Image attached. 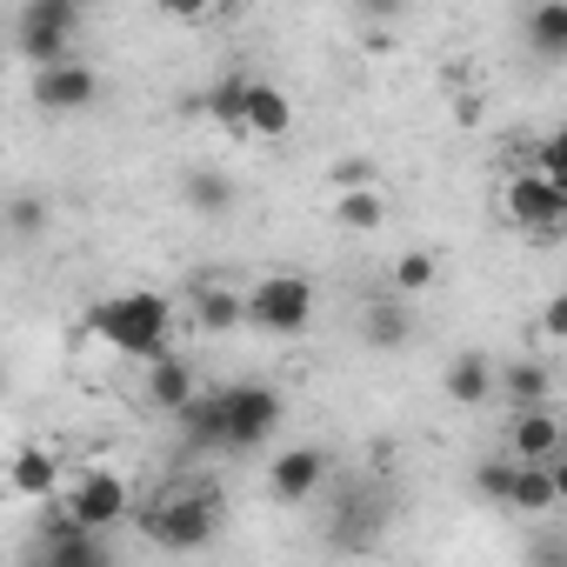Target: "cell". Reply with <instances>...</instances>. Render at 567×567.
<instances>
[{"mask_svg":"<svg viewBox=\"0 0 567 567\" xmlns=\"http://www.w3.org/2000/svg\"><path fill=\"white\" fill-rule=\"evenodd\" d=\"M134 514H141V534H147L161 554H200V547H214L220 527H227V494L194 474V481H167V487H161L154 501H141Z\"/></svg>","mask_w":567,"mask_h":567,"instance_id":"cell-1","label":"cell"},{"mask_svg":"<svg viewBox=\"0 0 567 567\" xmlns=\"http://www.w3.org/2000/svg\"><path fill=\"white\" fill-rule=\"evenodd\" d=\"M334 220L354 227V234H374L388 220V194L381 187H354V194H334Z\"/></svg>","mask_w":567,"mask_h":567,"instance_id":"cell-23","label":"cell"},{"mask_svg":"<svg viewBox=\"0 0 567 567\" xmlns=\"http://www.w3.org/2000/svg\"><path fill=\"white\" fill-rule=\"evenodd\" d=\"M501 214H507L520 234L554 240V234L567 227V187H554V181H540V174L514 167V181H507V194H501Z\"/></svg>","mask_w":567,"mask_h":567,"instance_id":"cell-7","label":"cell"},{"mask_svg":"<svg viewBox=\"0 0 567 567\" xmlns=\"http://www.w3.org/2000/svg\"><path fill=\"white\" fill-rule=\"evenodd\" d=\"M361 334H368V348H381V354H394V348H408L414 341V315H408V301H374L368 315H361Z\"/></svg>","mask_w":567,"mask_h":567,"instance_id":"cell-20","label":"cell"},{"mask_svg":"<svg viewBox=\"0 0 567 567\" xmlns=\"http://www.w3.org/2000/svg\"><path fill=\"white\" fill-rule=\"evenodd\" d=\"M181 194H187V207H194V214H207V220L234 214V181H227L220 167H194V174L181 181Z\"/></svg>","mask_w":567,"mask_h":567,"instance_id":"cell-21","label":"cell"},{"mask_svg":"<svg viewBox=\"0 0 567 567\" xmlns=\"http://www.w3.org/2000/svg\"><path fill=\"white\" fill-rule=\"evenodd\" d=\"M101 101V74L74 54L61 68H34V107L41 114H87Z\"/></svg>","mask_w":567,"mask_h":567,"instance_id":"cell-11","label":"cell"},{"mask_svg":"<svg viewBox=\"0 0 567 567\" xmlns=\"http://www.w3.org/2000/svg\"><path fill=\"white\" fill-rule=\"evenodd\" d=\"M328 474H334L328 447H280L274 467H267V494H274L280 507H301V501H315V494L328 487Z\"/></svg>","mask_w":567,"mask_h":567,"instance_id":"cell-10","label":"cell"},{"mask_svg":"<svg viewBox=\"0 0 567 567\" xmlns=\"http://www.w3.org/2000/svg\"><path fill=\"white\" fill-rule=\"evenodd\" d=\"M81 8L74 0H34V8H21V54L34 68H61L74 61V41H81Z\"/></svg>","mask_w":567,"mask_h":567,"instance_id":"cell-6","label":"cell"},{"mask_svg":"<svg viewBox=\"0 0 567 567\" xmlns=\"http://www.w3.org/2000/svg\"><path fill=\"white\" fill-rule=\"evenodd\" d=\"M560 441H567V427L554 408L507 414V461H560Z\"/></svg>","mask_w":567,"mask_h":567,"instance_id":"cell-12","label":"cell"},{"mask_svg":"<svg viewBox=\"0 0 567 567\" xmlns=\"http://www.w3.org/2000/svg\"><path fill=\"white\" fill-rule=\"evenodd\" d=\"M328 181H334V194L374 187V161H368V154H348V161H334V167H328Z\"/></svg>","mask_w":567,"mask_h":567,"instance_id":"cell-28","label":"cell"},{"mask_svg":"<svg viewBox=\"0 0 567 567\" xmlns=\"http://www.w3.org/2000/svg\"><path fill=\"white\" fill-rule=\"evenodd\" d=\"M194 394H200V381H194V368H187V361H174V354L147 361V401H154L161 414H181Z\"/></svg>","mask_w":567,"mask_h":567,"instance_id":"cell-18","label":"cell"},{"mask_svg":"<svg viewBox=\"0 0 567 567\" xmlns=\"http://www.w3.org/2000/svg\"><path fill=\"white\" fill-rule=\"evenodd\" d=\"M87 334L107 341V348L127 354V361H161V354H167V334H174V301L154 295V288L107 295V301L87 308Z\"/></svg>","mask_w":567,"mask_h":567,"instance_id":"cell-2","label":"cell"},{"mask_svg":"<svg viewBox=\"0 0 567 567\" xmlns=\"http://www.w3.org/2000/svg\"><path fill=\"white\" fill-rule=\"evenodd\" d=\"M174 421H181V441H187V447H200V454H207V447H227V421H220V388H200V394H194V401H187V408H181Z\"/></svg>","mask_w":567,"mask_h":567,"instance_id":"cell-19","label":"cell"},{"mask_svg":"<svg viewBox=\"0 0 567 567\" xmlns=\"http://www.w3.org/2000/svg\"><path fill=\"white\" fill-rule=\"evenodd\" d=\"M34 560H41V567H121V560H114V540L74 527L61 507L48 514V527H41V540H34Z\"/></svg>","mask_w":567,"mask_h":567,"instance_id":"cell-9","label":"cell"},{"mask_svg":"<svg viewBox=\"0 0 567 567\" xmlns=\"http://www.w3.org/2000/svg\"><path fill=\"white\" fill-rule=\"evenodd\" d=\"M8 487H14L21 501H54V494H61V461H54V447H21V454L8 461Z\"/></svg>","mask_w":567,"mask_h":567,"instance_id":"cell-16","label":"cell"},{"mask_svg":"<svg viewBox=\"0 0 567 567\" xmlns=\"http://www.w3.org/2000/svg\"><path fill=\"white\" fill-rule=\"evenodd\" d=\"M234 134H260V141L295 134V101H288V87H274V81H260V74H240V81H234Z\"/></svg>","mask_w":567,"mask_h":567,"instance_id":"cell-8","label":"cell"},{"mask_svg":"<svg viewBox=\"0 0 567 567\" xmlns=\"http://www.w3.org/2000/svg\"><path fill=\"white\" fill-rule=\"evenodd\" d=\"M61 514L74 527H87V534H107V527H121L134 514V494H127V481L114 467H87V474L61 481Z\"/></svg>","mask_w":567,"mask_h":567,"instance_id":"cell-4","label":"cell"},{"mask_svg":"<svg viewBox=\"0 0 567 567\" xmlns=\"http://www.w3.org/2000/svg\"><path fill=\"white\" fill-rule=\"evenodd\" d=\"M280 414H288V401H280V388H267V381L220 388V421H227V447H234V454H247V447L274 441Z\"/></svg>","mask_w":567,"mask_h":567,"instance_id":"cell-5","label":"cell"},{"mask_svg":"<svg viewBox=\"0 0 567 567\" xmlns=\"http://www.w3.org/2000/svg\"><path fill=\"white\" fill-rule=\"evenodd\" d=\"M527 174H540V181L567 187V134H540V141L527 147Z\"/></svg>","mask_w":567,"mask_h":567,"instance_id":"cell-26","label":"cell"},{"mask_svg":"<svg viewBox=\"0 0 567 567\" xmlns=\"http://www.w3.org/2000/svg\"><path fill=\"white\" fill-rule=\"evenodd\" d=\"M240 328H260V334H308L315 328V280L308 274H288V267H274L260 274L254 288L240 295Z\"/></svg>","mask_w":567,"mask_h":567,"instance_id":"cell-3","label":"cell"},{"mask_svg":"<svg viewBox=\"0 0 567 567\" xmlns=\"http://www.w3.org/2000/svg\"><path fill=\"white\" fill-rule=\"evenodd\" d=\"M527 567H567V534H540L534 554H527Z\"/></svg>","mask_w":567,"mask_h":567,"instance_id":"cell-29","label":"cell"},{"mask_svg":"<svg viewBox=\"0 0 567 567\" xmlns=\"http://www.w3.org/2000/svg\"><path fill=\"white\" fill-rule=\"evenodd\" d=\"M434 274H441V260H434L427 247H414V254H401V260H394V301H408V295H421V288H434Z\"/></svg>","mask_w":567,"mask_h":567,"instance_id":"cell-24","label":"cell"},{"mask_svg":"<svg viewBox=\"0 0 567 567\" xmlns=\"http://www.w3.org/2000/svg\"><path fill=\"white\" fill-rule=\"evenodd\" d=\"M14 567H41V560H34V554H28V560H14Z\"/></svg>","mask_w":567,"mask_h":567,"instance_id":"cell-31","label":"cell"},{"mask_svg":"<svg viewBox=\"0 0 567 567\" xmlns=\"http://www.w3.org/2000/svg\"><path fill=\"white\" fill-rule=\"evenodd\" d=\"M560 494H567V474H560V461H514V481H507V507L514 514H554L560 507Z\"/></svg>","mask_w":567,"mask_h":567,"instance_id":"cell-13","label":"cell"},{"mask_svg":"<svg viewBox=\"0 0 567 567\" xmlns=\"http://www.w3.org/2000/svg\"><path fill=\"white\" fill-rule=\"evenodd\" d=\"M0 227H8V234H21V240L48 234V200H41V194H14L8 207H0Z\"/></svg>","mask_w":567,"mask_h":567,"instance_id":"cell-25","label":"cell"},{"mask_svg":"<svg viewBox=\"0 0 567 567\" xmlns=\"http://www.w3.org/2000/svg\"><path fill=\"white\" fill-rule=\"evenodd\" d=\"M540 328H547V334H567V301H560V295L540 308Z\"/></svg>","mask_w":567,"mask_h":567,"instance_id":"cell-30","label":"cell"},{"mask_svg":"<svg viewBox=\"0 0 567 567\" xmlns=\"http://www.w3.org/2000/svg\"><path fill=\"white\" fill-rule=\"evenodd\" d=\"M187 315H194L200 334H234L240 328V288H227V280H194Z\"/></svg>","mask_w":567,"mask_h":567,"instance_id":"cell-15","label":"cell"},{"mask_svg":"<svg viewBox=\"0 0 567 567\" xmlns=\"http://www.w3.org/2000/svg\"><path fill=\"white\" fill-rule=\"evenodd\" d=\"M494 394H507V414L554 408V368L547 361H507V368H494Z\"/></svg>","mask_w":567,"mask_h":567,"instance_id":"cell-14","label":"cell"},{"mask_svg":"<svg viewBox=\"0 0 567 567\" xmlns=\"http://www.w3.org/2000/svg\"><path fill=\"white\" fill-rule=\"evenodd\" d=\"M520 28H527V48H534V54L560 61V54H567V0H547V8H534Z\"/></svg>","mask_w":567,"mask_h":567,"instance_id":"cell-22","label":"cell"},{"mask_svg":"<svg viewBox=\"0 0 567 567\" xmlns=\"http://www.w3.org/2000/svg\"><path fill=\"white\" fill-rule=\"evenodd\" d=\"M507 481H514V461H507V454H494V461L474 467V494H481V501H501V507H507Z\"/></svg>","mask_w":567,"mask_h":567,"instance_id":"cell-27","label":"cell"},{"mask_svg":"<svg viewBox=\"0 0 567 567\" xmlns=\"http://www.w3.org/2000/svg\"><path fill=\"white\" fill-rule=\"evenodd\" d=\"M441 394H447L454 408H481V401L494 394V361H487V354H454L447 374H441Z\"/></svg>","mask_w":567,"mask_h":567,"instance_id":"cell-17","label":"cell"}]
</instances>
